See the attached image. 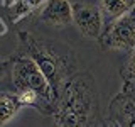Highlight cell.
Masks as SVG:
<instances>
[{
	"label": "cell",
	"mask_w": 135,
	"mask_h": 127,
	"mask_svg": "<svg viewBox=\"0 0 135 127\" xmlns=\"http://www.w3.org/2000/svg\"><path fill=\"white\" fill-rule=\"evenodd\" d=\"M105 125L108 127H135V100L125 90H120L105 112Z\"/></svg>",
	"instance_id": "cell-7"
},
{
	"label": "cell",
	"mask_w": 135,
	"mask_h": 127,
	"mask_svg": "<svg viewBox=\"0 0 135 127\" xmlns=\"http://www.w3.org/2000/svg\"><path fill=\"white\" fill-rule=\"evenodd\" d=\"M12 85L14 90H22V88H31L36 90L46 102L54 105L56 100V92L52 90L49 80L42 73V70L37 66V63L27 54L15 53L14 61H12Z\"/></svg>",
	"instance_id": "cell-3"
},
{
	"label": "cell",
	"mask_w": 135,
	"mask_h": 127,
	"mask_svg": "<svg viewBox=\"0 0 135 127\" xmlns=\"http://www.w3.org/2000/svg\"><path fill=\"white\" fill-rule=\"evenodd\" d=\"M122 90H125V92H127V93H128V95L135 100V83H123Z\"/></svg>",
	"instance_id": "cell-12"
},
{
	"label": "cell",
	"mask_w": 135,
	"mask_h": 127,
	"mask_svg": "<svg viewBox=\"0 0 135 127\" xmlns=\"http://www.w3.org/2000/svg\"><path fill=\"white\" fill-rule=\"evenodd\" d=\"M15 53L27 54L37 63V66L49 80L52 90L56 92V97L79 71L78 56L69 44L41 36L32 29H24L17 32Z\"/></svg>",
	"instance_id": "cell-2"
},
{
	"label": "cell",
	"mask_w": 135,
	"mask_h": 127,
	"mask_svg": "<svg viewBox=\"0 0 135 127\" xmlns=\"http://www.w3.org/2000/svg\"><path fill=\"white\" fill-rule=\"evenodd\" d=\"M73 25L84 39L98 41L103 34V14L98 2L76 0L71 3Z\"/></svg>",
	"instance_id": "cell-5"
},
{
	"label": "cell",
	"mask_w": 135,
	"mask_h": 127,
	"mask_svg": "<svg viewBox=\"0 0 135 127\" xmlns=\"http://www.w3.org/2000/svg\"><path fill=\"white\" fill-rule=\"evenodd\" d=\"M101 14H103V29L112 24L122 14L135 7V0H98Z\"/></svg>",
	"instance_id": "cell-9"
},
{
	"label": "cell",
	"mask_w": 135,
	"mask_h": 127,
	"mask_svg": "<svg viewBox=\"0 0 135 127\" xmlns=\"http://www.w3.org/2000/svg\"><path fill=\"white\" fill-rule=\"evenodd\" d=\"M49 117L57 127L105 125L98 85L91 71L79 70L66 83V87L57 93Z\"/></svg>",
	"instance_id": "cell-1"
},
{
	"label": "cell",
	"mask_w": 135,
	"mask_h": 127,
	"mask_svg": "<svg viewBox=\"0 0 135 127\" xmlns=\"http://www.w3.org/2000/svg\"><path fill=\"white\" fill-rule=\"evenodd\" d=\"M12 61H14V56H0V90L14 88V85H12Z\"/></svg>",
	"instance_id": "cell-10"
},
{
	"label": "cell",
	"mask_w": 135,
	"mask_h": 127,
	"mask_svg": "<svg viewBox=\"0 0 135 127\" xmlns=\"http://www.w3.org/2000/svg\"><path fill=\"white\" fill-rule=\"evenodd\" d=\"M36 24L51 29H61L73 24V8L69 0H44L29 17Z\"/></svg>",
	"instance_id": "cell-6"
},
{
	"label": "cell",
	"mask_w": 135,
	"mask_h": 127,
	"mask_svg": "<svg viewBox=\"0 0 135 127\" xmlns=\"http://www.w3.org/2000/svg\"><path fill=\"white\" fill-rule=\"evenodd\" d=\"M120 76L123 83H135V48L128 53L123 66L120 68Z\"/></svg>",
	"instance_id": "cell-11"
},
{
	"label": "cell",
	"mask_w": 135,
	"mask_h": 127,
	"mask_svg": "<svg viewBox=\"0 0 135 127\" xmlns=\"http://www.w3.org/2000/svg\"><path fill=\"white\" fill-rule=\"evenodd\" d=\"M0 7H2V0H0Z\"/></svg>",
	"instance_id": "cell-14"
},
{
	"label": "cell",
	"mask_w": 135,
	"mask_h": 127,
	"mask_svg": "<svg viewBox=\"0 0 135 127\" xmlns=\"http://www.w3.org/2000/svg\"><path fill=\"white\" fill-rule=\"evenodd\" d=\"M98 42L105 51L130 53L135 48V7L108 24Z\"/></svg>",
	"instance_id": "cell-4"
},
{
	"label": "cell",
	"mask_w": 135,
	"mask_h": 127,
	"mask_svg": "<svg viewBox=\"0 0 135 127\" xmlns=\"http://www.w3.org/2000/svg\"><path fill=\"white\" fill-rule=\"evenodd\" d=\"M5 34H7V25L2 20V17H0V36H5Z\"/></svg>",
	"instance_id": "cell-13"
},
{
	"label": "cell",
	"mask_w": 135,
	"mask_h": 127,
	"mask_svg": "<svg viewBox=\"0 0 135 127\" xmlns=\"http://www.w3.org/2000/svg\"><path fill=\"white\" fill-rule=\"evenodd\" d=\"M22 108L14 88H3L0 90V127L8 124L14 119L19 110Z\"/></svg>",
	"instance_id": "cell-8"
}]
</instances>
